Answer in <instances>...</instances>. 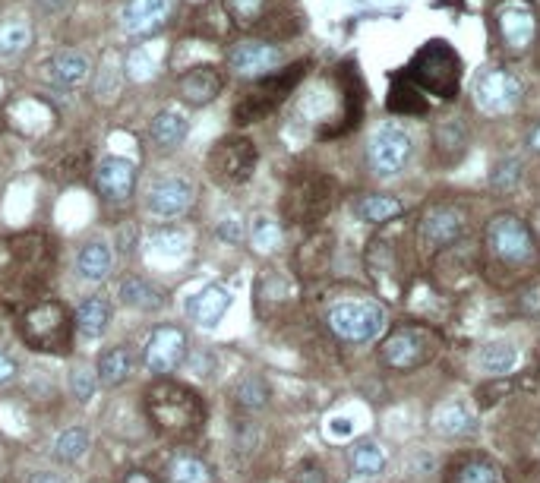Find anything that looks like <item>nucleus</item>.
<instances>
[{
    "instance_id": "obj_1",
    "label": "nucleus",
    "mask_w": 540,
    "mask_h": 483,
    "mask_svg": "<svg viewBox=\"0 0 540 483\" xmlns=\"http://www.w3.org/2000/svg\"><path fill=\"white\" fill-rule=\"evenodd\" d=\"M146 411L155 430L171 439L193 436L206 420V405L193 389L177 386V382H155L146 392Z\"/></svg>"
},
{
    "instance_id": "obj_2",
    "label": "nucleus",
    "mask_w": 540,
    "mask_h": 483,
    "mask_svg": "<svg viewBox=\"0 0 540 483\" xmlns=\"http://www.w3.org/2000/svg\"><path fill=\"white\" fill-rule=\"evenodd\" d=\"M484 247H487V256L496 266L512 269V272L531 269L540 259V247H537V237H534L531 225L512 212H499L487 221Z\"/></svg>"
},
{
    "instance_id": "obj_3",
    "label": "nucleus",
    "mask_w": 540,
    "mask_h": 483,
    "mask_svg": "<svg viewBox=\"0 0 540 483\" xmlns=\"http://www.w3.org/2000/svg\"><path fill=\"white\" fill-rule=\"evenodd\" d=\"M405 73L420 92L443 98V102H452L462 89V57L449 42H427L411 57Z\"/></svg>"
},
{
    "instance_id": "obj_4",
    "label": "nucleus",
    "mask_w": 540,
    "mask_h": 483,
    "mask_svg": "<svg viewBox=\"0 0 540 483\" xmlns=\"http://www.w3.org/2000/svg\"><path fill=\"white\" fill-rule=\"evenodd\" d=\"M490 35L496 48L509 57H525L537 45V10L531 0H499L490 13Z\"/></svg>"
},
{
    "instance_id": "obj_5",
    "label": "nucleus",
    "mask_w": 540,
    "mask_h": 483,
    "mask_svg": "<svg viewBox=\"0 0 540 483\" xmlns=\"http://www.w3.org/2000/svg\"><path fill=\"white\" fill-rule=\"evenodd\" d=\"M19 335H23V341L32 351L64 354L73 338V322H70V313L64 310V304L45 300V304L26 310V316L19 319Z\"/></svg>"
},
{
    "instance_id": "obj_6",
    "label": "nucleus",
    "mask_w": 540,
    "mask_h": 483,
    "mask_svg": "<svg viewBox=\"0 0 540 483\" xmlns=\"http://www.w3.org/2000/svg\"><path fill=\"white\" fill-rule=\"evenodd\" d=\"M436 351H439V338L427 326H398L379 345V360H383V367L395 373H408L430 364Z\"/></svg>"
},
{
    "instance_id": "obj_7",
    "label": "nucleus",
    "mask_w": 540,
    "mask_h": 483,
    "mask_svg": "<svg viewBox=\"0 0 540 483\" xmlns=\"http://www.w3.org/2000/svg\"><path fill=\"white\" fill-rule=\"evenodd\" d=\"M326 322L335 338L348 341V345H367L386 332L389 316L376 300H342L329 310Z\"/></svg>"
},
{
    "instance_id": "obj_8",
    "label": "nucleus",
    "mask_w": 540,
    "mask_h": 483,
    "mask_svg": "<svg viewBox=\"0 0 540 483\" xmlns=\"http://www.w3.org/2000/svg\"><path fill=\"white\" fill-rule=\"evenodd\" d=\"M335 203V184L326 174H304L288 187L285 196V215L294 225H316Z\"/></svg>"
},
{
    "instance_id": "obj_9",
    "label": "nucleus",
    "mask_w": 540,
    "mask_h": 483,
    "mask_svg": "<svg viewBox=\"0 0 540 483\" xmlns=\"http://www.w3.org/2000/svg\"><path fill=\"white\" fill-rule=\"evenodd\" d=\"M256 146L247 136H228L218 139L215 149L209 152V177L218 187H237L247 184L256 168Z\"/></svg>"
},
{
    "instance_id": "obj_10",
    "label": "nucleus",
    "mask_w": 540,
    "mask_h": 483,
    "mask_svg": "<svg viewBox=\"0 0 540 483\" xmlns=\"http://www.w3.org/2000/svg\"><path fill=\"white\" fill-rule=\"evenodd\" d=\"M307 64H291L288 70H278L272 76H263L259 79V86L244 95V102L234 108V120L237 124H253L263 114H269L275 105H282L285 98L291 95V89L300 83V76H304Z\"/></svg>"
},
{
    "instance_id": "obj_11",
    "label": "nucleus",
    "mask_w": 540,
    "mask_h": 483,
    "mask_svg": "<svg viewBox=\"0 0 540 483\" xmlns=\"http://www.w3.org/2000/svg\"><path fill=\"white\" fill-rule=\"evenodd\" d=\"M522 79L506 67H490L477 76L474 83V102L484 114H512L522 105Z\"/></svg>"
},
{
    "instance_id": "obj_12",
    "label": "nucleus",
    "mask_w": 540,
    "mask_h": 483,
    "mask_svg": "<svg viewBox=\"0 0 540 483\" xmlns=\"http://www.w3.org/2000/svg\"><path fill=\"white\" fill-rule=\"evenodd\" d=\"M370 168L376 177H395L402 174L411 158V136L398 124H383L370 139Z\"/></svg>"
},
{
    "instance_id": "obj_13",
    "label": "nucleus",
    "mask_w": 540,
    "mask_h": 483,
    "mask_svg": "<svg viewBox=\"0 0 540 483\" xmlns=\"http://www.w3.org/2000/svg\"><path fill=\"white\" fill-rule=\"evenodd\" d=\"M468 231V212L458 203H436L420 218V240L430 250H446L465 237Z\"/></svg>"
},
{
    "instance_id": "obj_14",
    "label": "nucleus",
    "mask_w": 540,
    "mask_h": 483,
    "mask_svg": "<svg viewBox=\"0 0 540 483\" xmlns=\"http://www.w3.org/2000/svg\"><path fill=\"white\" fill-rule=\"evenodd\" d=\"M187 360V332L177 326H158L143 345V364L152 373H174Z\"/></svg>"
},
{
    "instance_id": "obj_15",
    "label": "nucleus",
    "mask_w": 540,
    "mask_h": 483,
    "mask_svg": "<svg viewBox=\"0 0 540 483\" xmlns=\"http://www.w3.org/2000/svg\"><path fill=\"white\" fill-rule=\"evenodd\" d=\"M282 64V48L269 45V42H259V38H247V42H237L228 51V67L237 76H253V79H263L272 76Z\"/></svg>"
},
{
    "instance_id": "obj_16",
    "label": "nucleus",
    "mask_w": 540,
    "mask_h": 483,
    "mask_svg": "<svg viewBox=\"0 0 540 483\" xmlns=\"http://www.w3.org/2000/svg\"><path fill=\"white\" fill-rule=\"evenodd\" d=\"M190 203H193V187L184 177H162L146 193V209L155 218H177L190 209Z\"/></svg>"
},
{
    "instance_id": "obj_17",
    "label": "nucleus",
    "mask_w": 540,
    "mask_h": 483,
    "mask_svg": "<svg viewBox=\"0 0 540 483\" xmlns=\"http://www.w3.org/2000/svg\"><path fill=\"white\" fill-rule=\"evenodd\" d=\"M171 16V0H127L120 10V29L127 35H149L158 32Z\"/></svg>"
},
{
    "instance_id": "obj_18",
    "label": "nucleus",
    "mask_w": 540,
    "mask_h": 483,
    "mask_svg": "<svg viewBox=\"0 0 540 483\" xmlns=\"http://www.w3.org/2000/svg\"><path fill=\"white\" fill-rule=\"evenodd\" d=\"M95 187L98 193H102L105 199H111V203H120V199H127L136 187V168L133 161L127 158H105L102 165L95 168Z\"/></svg>"
},
{
    "instance_id": "obj_19",
    "label": "nucleus",
    "mask_w": 540,
    "mask_h": 483,
    "mask_svg": "<svg viewBox=\"0 0 540 483\" xmlns=\"http://www.w3.org/2000/svg\"><path fill=\"white\" fill-rule=\"evenodd\" d=\"M228 310H231V291L222 285H209L187 300V316L203 329H215Z\"/></svg>"
},
{
    "instance_id": "obj_20",
    "label": "nucleus",
    "mask_w": 540,
    "mask_h": 483,
    "mask_svg": "<svg viewBox=\"0 0 540 483\" xmlns=\"http://www.w3.org/2000/svg\"><path fill=\"white\" fill-rule=\"evenodd\" d=\"M222 86H225V79L215 67H193L190 73L180 76L177 92H180V98H184L187 105L199 108V105H209L212 98L222 92Z\"/></svg>"
},
{
    "instance_id": "obj_21",
    "label": "nucleus",
    "mask_w": 540,
    "mask_h": 483,
    "mask_svg": "<svg viewBox=\"0 0 540 483\" xmlns=\"http://www.w3.org/2000/svg\"><path fill=\"white\" fill-rule=\"evenodd\" d=\"M108 322H111V300L105 294H92L86 297L83 304L76 307V319L73 326L83 338H102L108 332Z\"/></svg>"
},
{
    "instance_id": "obj_22",
    "label": "nucleus",
    "mask_w": 540,
    "mask_h": 483,
    "mask_svg": "<svg viewBox=\"0 0 540 483\" xmlns=\"http://www.w3.org/2000/svg\"><path fill=\"white\" fill-rule=\"evenodd\" d=\"M449 483H509V480L496 461H490L484 455H465L452 465Z\"/></svg>"
},
{
    "instance_id": "obj_23",
    "label": "nucleus",
    "mask_w": 540,
    "mask_h": 483,
    "mask_svg": "<svg viewBox=\"0 0 540 483\" xmlns=\"http://www.w3.org/2000/svg\"><path fill=\"white\" fill-rule=\"evenodd\" d=\"M48 73L57 86H64V89H73V86H83L92 67H89V57L83 51H60L54 54V60L48 64Z\"/></svg>"
},
{
    "instance_id": "obj_24",
    "label": "nucleus",
    "mask_w": 540,
    "mask_h": 483,
    "mask_svg": "<svg viewBox=\"0 0 540 483\" xmlns=\"http://www.w3.org/2000/svg\"><path fill=\"white\" fill-rule=\"evenodd\" d=\"M433 430L446 439H462L474 433V414L465 401H446V405L436 408L433 414Z\"/></svg>"
},
{
    "instance_id": "obj_25",
    "label": "nucleus",
    "mask_w": 540,
    "mask_h": 483,
    "mask_svg": "<svg viewBox=\"0 0 540 483\" xmlns=\"http://www.w3.org/2000/svg\"><path fill=\"white\" fill-rule=\"evenodd\" d=\"M133 364H136V360H133V351H130L127 345H114V348H108L102 357H98L95 376H98V382H102V386L114 389V386H120V382H127V379H130Z\"/></svg>"
},
{
    "instance_id": "obj_26",
    "label": "nucleus",
    "mask_w": 540,
    "mask_h": 483,
    "mask_svg": "<svg viewBox=\"0 0 540 483\" xmlns=\"http://www.w3.org/2000/svg\"><path fill=\"white\" fill-rule=\"evenodd\" d=\"M386 105H389L392 114H427V95L420 92L408 79V73L402 70V73L392 76Z\"/></svg>"
},
{
    "instance_id": "obj_27",
    "label": "nucleus",
    "mask_w": 540,
    "mask_h": 483,
    "mask_svg": "<svg viewBox=\"0 0 540 483\" xmlns=\"http://www.w3.org/2000/svg\"><path fill=\"white\" fill-rule=\"evenodd\" d=\"M114 269V253L105 240H89L76 256V272L86 281H105Z\"/></svg>"
},
{
    "instance_id": "obj_28",
    "label": "nucleus",
    "mask_w": 540,
    "mask_h": 483,
    "mask_svg": "<svg viewBox=\"0 0 540 483\" xmlns=\"http://www.w3.org/2000/svg\"><path fill=\"white\" fill-rule=\"evenodd\" d=\"M402 212H405L402 199L386 196V193H367L354 203V215L360 221H367V225H386V221L398 218Z\"/></svg>"
},
{
    "instance_id": "obj_29",
    "label": "nucleus",
    "mask_w": 540,
    "mask_h": 483,
    "mask_svg": "<svg viewBox=\"0 0 540 483\" xmlns=\"http://www.w3.org/2000/svg\"><path fill=\"white\" fill-rule=\"evenodd\" d=\"M117 294H120V300H124L127 307H133V310H158L165 304V297H162V291H158L152 281H146V278H139V275H127L124 281H120V288H117Z\"/></svg>"
},
{
    "instance_id": "obj_30",
    "label": "nucleus",
    "mask_w": 540,
    "mask_h": 483,
    "mask_svg": "<svg viewBox=\"0 0 540 483\" xmlns=\"http://www.w3.org/2000/svg\"><path fill=\"white\" fill-rule=\"evenodd\" d=\"M329 259H332V234L319 231L307 240V244H300V253H297L300 275H323Z\"/></svg>"
},
{
    "instance_id": "obj_31",
    "label": "nucleus",
    "mask_w": 540,
    "mask_h": 483,
    "mask_svg": "<svg viewBox=\"0 0 540 483\" xmlns=\"http://www.w3.org/2000/svg\"><path fill=\"white\" fill-rule=\"evenodd\" d=\"M187 117L180 114V111H162L155 120H152V127H149V136H152V143L158 149H174L180 146L187 139Z\"/></svg>"
},
{
    "instance_id": "obj_32",
    "label": "nucleus",
    "mask_w": 540,
    "mask_h": 483,
    "mask_svg": "<svg viewBox=\"0 0 540 483\" xmlns=\"http://www.w3.org/2000/svg\"><path fill=\"white\" fill-rule=\"evenodd\" d=\"M215 474L203 458L196 455H174L168 465V483H212Z\"/></svg>"
},
{
    "instance_id": "obj_33",
    "label": "nucleus",
    "mask_w": 540,
    "mask_h": 483,
    "mask_svg": "<svg viewBox=\"0 0 540 483\" xmlns=\"http://www.w3.org/2000/svg\"><path fill=\"white\" fill-rule=\"evenodd\" d=\"M477 364L484 367L487 373H493V376H506L518 364V351L509 345V341H490L487 348H480Z\"/></svg>"
},
{
    "instance_id": "obj_34",
    "label": "nucleus",
    "mask_w": 540,
    "mask_h": 483,
    "mask_svg": "<svg viewBox=\"0 0 540 483\" xmlns=\"http://www.w3.org/2000/svg\"><path fill=\"white\" fill-rule=\"evenodd\" d=\"M89 452V433L83 427H70L57 436L54 442V458L64 461V465H76L79 458Z\"/></svg>"
},
{
    "instance_id": "obj_35",
    "label": "nucleus",
    "mask_w": 540,
    "mask_h": 483,
    "mask_svg": "<svg viewBox=\"0 0 540 483\" xmlns=\"http://www.w3.org/2000/svg\"><path fill=\"white\" fill-rule=\"evenodd\" d=\"M351 465H354L357 474L376 477V474H383V468H386V452L379 449L373 439H364V442H357V446L351 449Z\"/></svg>"
},
{
    "instance_id": "obj_36",
    "label": "nucleus",
    "mask_w": 540,
    "mask_h": 483,
    "mask_svg": "<svg viewBox=\"0 0 540 483\" xmlns=\"http://www.w3.org/2000/svg\"><path fill=\"white\" fill-rule=\"evenodd\" d=\"M234 398L244 405L247 411H263L269 405V386H266V379L263 376H244L237 382V389H234Z\"/></svg>"
},
{
    "instance_id": "obj_37",
    "label": "nucleus",
    "mask_w": 540,
    "mask_h": 483,
    "mask_svg": "<svg viewBox=\"0 0 540 483\" xmlns=\"http://www.w3.org/2000/svg\"><path fill=\"white\" fill-rule=\"evenodd\" d=\"M29 42H32V29L23 23V19H10V23L0 26V54L4 57L26 51Z\"/></svg>"
},
{
    "instance_id": "obj_38",
    "label": "nucleus",
    "mask_w": 540,
    "mask_h": 483,
    "mask_svg": "<svg viewBox=\"0 0 540 483\" xmlns=\"http://www.w3.org/2000/svg\"><path fill=\"white\" fill-rule=\"evenodd\" d=\"M250 244H253V250H259V253L278 250V244H282V228H278V221H272V218H256L253 228H250Z\"/></svg>"
},
{
    "instance_id": "obj_39",
    "label": "nucleus",
    "mask_w": 540,
    "mask_h": 483,
    "mask_svg": "<svg viewBox=\"0 0 540 483\" xmlns=\"http://www.w3.org/2000/svg\"><path fill=\"white\" fill-rule=\"evenodd\" d=\"M518 180H522V161H518V158H503L493 168V174H490V187L496 193H512L518 187Z\"/></svg>"
},
{
    "instance_id": "obj_40",
    "label": "nucleus",
    "mask_w": 540,
    "mask_h": 483,
    "mask_svg": "<svg viewBox=\"0 0 540 483\" xmlns=\"http://www.w3.org/2000/svg\"><path fill=\"white\" fill-rule=\"evenodd\" d=\"M266 0H225V10L237 26H253L263 16Z\"/></svg>"
},
{
    "instance_id": "obj_41",
    "label": "nucleus",
    "mask_w": 540,
    "mask_h": 483,
    "mask_svg": "<svg viewBox=\"0 0 540 483\" xmlns=\"http://www.w3.org/2000/svg\"><path fill=\"white\" fill-rule=\"evenodd\" d=\"M515 307L528 319H540V278H531L525 288H518Z\"/></svg>"
},
{
    "instance_id": "obj_42",
    "label": "nucleus",
    "mask_w": 540,
    "mask_h": 483,
    "mask_svg": "<svg viewBox=\"0 0 540 483\" xmlns=\"http://www.w3.org/2000/svg\"><path fill=\"white\" fill-rule=\"evenodd\" d=\"M95 386H98V376L86 367H76L70 373V392L76 395V401H89L95 395Z\"/></svg>"
},
{
    "instance_id": "obj_43",
    "label": "nucleus",
    "mask_w": 540,
    "mask_h": 483,
    "mask_svg": "<svg viewBox=\"0 0 540 483\" xmlns=\"http://www.w3.org/2000/svg\"><path fill=\"white\" fill-rule=\"evenodd\" d=\"M291 483H329L326 471L316 465V461H304V465H297L294 474H291Z\"/></svg>"
},
{
    "instance_id": "obj_44",
    "label": "nucleus",
    "mask_w": 540,
    "mask_h": 483,
    "mask_svg": "<svg viewBox=\"0 0 540 483\" xmlns=\"http://www.w3.org/2000/svg\"><path fill=\"white\" fill-rule=\"evenodd\" d=\"M16 373H19L16 360L7 351H0V386H10V382L16 379Z\"/></svg>"
},
{
    "instance_id": "obj_45",
    "label": "nucleus",
    "mask_w": 540,
    "mask_h": 483,
    "mask_svg": "<svg viewBox=\"0 0 540 483\" xmlns=\"http://www.w3.org/2000/svg\"><path fill=\"white\" fill-rule=\"evenodd\" d=\"M218 237L231 240V244H240V221L237 218H225L222 225H218Z\"/></svg>"
},
{
    "instance_id": "obj_46",
    "label": "nucleus",
    "mask_w": 540,
    "mask_h": 483,
    "mask_svg": "<svg viewBox=\"0 0 540 483\" xmlns=\"http://www.w3.org/2000/svg\"><path fill=\"white\" fill-rule=\"evenodd\" d=\"M152 244H158V250H165V253H177L180 244H184V237L180 234H155Z\"/></svg>"
},
{
    "instance_id": "obj_47",
    "label": "nucleus",
    "mask_w": 540,
    "mask_h": 483,
    "mask_svg": "<svg viewBox=\"0 0 540 483\" xmlns=\"http://www.w3.org/2000/svg\"><path fill=\"white\" fill-rule=\"evenodd\" d=\"M124 483H158V480H155L149 471H139V468H136V471H127V474H124Z\"/></svg>"
},
{
    "instance_id": "obj_48",
    "label": "nucleus",
    "mask_w": 540,
    "mask_h": 483,
    "mask_svg": "<svg viewBox=\"0 0 540 483\" xmlns=\"http://www.w3.org/2000/svg\"><path fill=\"white\" fill-rule=\"evenodd\" d=\"M29 483H67V480L60 474H54V471H38V474L29 477Z\"/></svg>"
},
{
    "instance_id": "obj_49",
    "label": "nucleus",
    "mask_w": 540,
    "mask_h": 483,
    "mask_svg": "<svg viewBox=\"0 0 540 483\" xmlns=\"http://www.w3.org/2000/svg\"><path fill=\"white\" fill-rule=\"evenodd\" d=\"M38 7L57 13V10H64V7H67V0H38Z\"/></svg>"
},
{
    "instance_id": "obj_50",
    "label": "nucleus",
    "mask_w": 540,
    "mask_h": 483,
    "mask_svg": "<svg viewBox=\"0 0 540 483\" xmlns=\"http://www.w3.org/2000/svg\"><path fill=\"white\" fill-rule=\"evenodd\" d=\"M528 146H531V149H534V152L540 155V124H537V127L531 130V136H528Z\"/></svg>"
},
{
    "instance_id": "obj_51",
    "label": "nucleus",
    "mask_w": 540,
    "mask_h": 483,
    "mask_svg": "<svg viewBox=\"0 0 540 483\" xmlns=\"http://www.w3.org/2000/svg\"><path fill=\"white\" fill-rule=\"evenodd\" d=\"M332 424H335V427H332L335 433H342V436H345V433H351V427H348V420H332Z\"/></svg>"
}]
</instances>
